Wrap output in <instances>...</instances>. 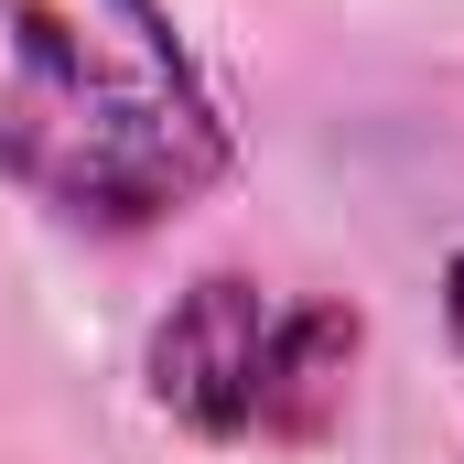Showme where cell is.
<instances>
[{
	"label": "cell",
	"instance_id": "1",
	"mask_svg": "<svg viewBox=\"0 0 464 464\" xmlns=\"http://www.w3.org/2000/svg\"><path fill=\"white\" fill-rule=\"evenodd\" d=\"M0 173L76 227H162L227 184V109L162 0H0Z\"/></svg>",
	"mask_w": 464,
	"mask_h": 464
},
{
	"label": "cell",
	"instance_id": "3",
	"mask_svg": "<svg viewBox=\"0 0 464 464\" xmlns=\"http://www.w3.org/2000/svg\"><path fill=\"white\" fill-rule=\"evenodd\" d=\"M443 314H454V346H464V248H454V270H443Z\"/></svg>",
	"mask_w": 464,
	"mask_h": 464
},
{
	"label": "cell",
	"instance_id": "2",
	"mask_svg": "<svg viewBox=\"0 0 464 464\" xmlns=\"http://www.w3.org/2000/svg\"><path fill=\"white\" fill-rule=\"evenodd\" d=\"M346 367H356V314L217 270L162 314L151 400L206 443H314L346 411Z\"/></svg>",
	"mask_w": 464,
	"mask_h": 464
}]
</instances>
